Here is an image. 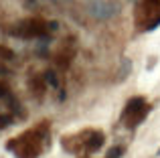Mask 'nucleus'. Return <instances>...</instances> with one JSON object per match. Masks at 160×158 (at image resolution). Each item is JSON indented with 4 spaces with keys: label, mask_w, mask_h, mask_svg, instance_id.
Masks as SVG:
<instances>
[{
    "label": "nucleus",
    "mask_w": 160,
    "mask_h": 158,
    "mask_svg": "<svg viewBox=\"0 0 160 158\" xmlns=\"http://www.w3.org/2000/svg\"><path fill=\"white\" fill-rule=\"evenodd\" d=\"M0 103H8V106H14V99H12V95L8 93L6 87L0 85Z\"/></svg>",
    "instance_id": "obj_4"
},
{
    "label": "nucleus",
    "mask_w": 160,
    "mask_h": 158,
    "mask_svg": "<svg viewBox=\"0 0 160 158\" xmlns=\"http://www.w3.org/2000/svg\"><path fill=\"white\" fill-rule=\"evenodd\" d=\"M12 124V116H2L0 118V128H6V126H10Z\"/></svg>",
    "instance_id": "obj_7"
},
{
    "label": "nucleus",
    "mask_w": 160,
    "mask_h": 158,
    "mask_svg": "<svg viewBox=\"0 0 160 158\" xmlns=\"http://www.w3.org/2000/svg\"><path fill=\"white\" fill-rule=\"evenodd\" d=\"M45 140V128H37V130L24 132L20 138H16L14 142H10V150L16 152L18 158H37L41 154Z\"/></svg>",
    "instance_id": "obj_1"
},
{
    "label": "nucleus",
    "mask_w": 160,
    "mask_h": 158,
    "mask_svg": "<svg viewBox=\"0 0 160 158\" xmlns=\"http://www.w3.org/2000/svg\"><path fill=\"white\" fill-rule=\"evenodd\" d=\"M122 152H124V148H122V146H116V148H112V150L108 152V158H120Z\"/></svg>",
    "instance_id": "obj_6"
},
{
    "label": "nucleus",
    "mask_w": 160,
    "mask_h": 158,
    "mask_svg": "<svg viewBox=\"0 0 160 158\" xmlns=\"http://www.w3.org/2000/svg\"><path fill=\"white\" fill-rule=\"evenodd\" d=\"M118 8L113 6V4L106 2V0H89V12L95 16V18L99 20H108L112 18L113 14H116Z\"/></svg>",
    "instance_id": "obj_3"
},
{
    "label": "nucleus",
    "mask_w": 160,
    "mask_h": 158,
    "mask_svg": "<svg viewBox=\"0 0 160 158\" xmlns=\"http://www.w3.org/2000/svg\"><path fill=\"white\" fill-rule=\"evenodd\" d=\"M45 81H47L51 87H59V79H57V75H55L53 71H47V73H45Z\"/></svg>",
    "instance_id": "obj_5"
},
{
    "label": "nucleus",
    "mask_w": 160,
    "mask_h": 158,
    "mask_svg": "<svg viewBox=\"0 0 160 158\" xmlns=\"http://www.w3.org/2000/svg\"><path fill=\"white\" fill-rule=\"evenodd\" d=\"M146 114H148V103L142 97H134V99L128 101L122 118H124L126 126H138V124L146 118Z\"/></svg>",
    "instance_id": "obj_2"
}]
</instances>
